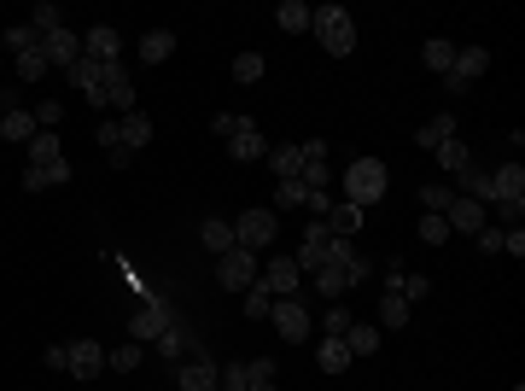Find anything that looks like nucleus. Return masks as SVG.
Returning <instances> with one entry per match:
<instances>
[{
    "label": "nucleus",
    "instance_id": "f257e3e1",
    "mask_svg": "<svg viewBox=\"0 0 525 391\" xmlns=\"http://www.w3.org/2000/svg\"><path fill=\"white\" fill-rule=\"evenodd\" d=\"M386 187H391L386 158H357V164L345 169V205H357V210L380 205V199H386Z\"/></svg>",
    "mask_w": 525,
    "mask_h": 391
},
{
    "label": "nucleus",
    "instance_id": "f03ea898",
    "mask_svg": "<svg viewBox=\"0 0 525 391\" xmlns=\"http://www.w3.org/2000/svg\"><path fill=\"white\" fill-rule=\"evenodd\" d=\"M310 29L321 35V47H327L333 59H350V53H357V24H350L345 6H321V12H310Z\"/></svg>",
    "mask_w": 525,
    "mask_h": 391
},
{
    "label": "nucleus",
    "instance_id": "7ed1b4c3",
    "mask_svg": "<svg viewBox=\"0 0 525 391\" xmlns=\"http://www.w3.org/2000/svg\"><path fill=\"white\" fill-rule=\"evenodd\" d=\"M275 234H280V216L269 205H251V210L234 216V246H246V252H269Z\"/></svg>",
    "mask_w": 525,
    "mask_h": 391
},
{
    "label": "nucleus",
    "instance_id": "20e7f679",
    "mask_svg": "<svg viewBox=\"0 0 525 391\" xmlns=\"http://www.w3.org/2000/svg\"><path fill=\"white\" fill-rule=\"evenodd\" d=\"M269 322H275V333L286 339V345H304V339L316 333V322H310V309L298 304V298H275V304H269Z\"/></svg>",
    "mask_w": 525,
    "mask_h": 391
},
{
    "label": "nucleus",
    "instance_id": "39448f33",
    "mask_svg": "<svg viewBox=\"0 0 525 391\" xmlns=\"http://www.w3.org/2000/svg\"><path fill=\"white\" fill-rule=\"evenodd\" d=\"M216 280L228 286V293H246L251 280H257V252H246V246L222 252V257H216Z\"/></svg>",
    "mask_w": 525,
    "mask_h": 391
},
{
    "label": "nucleus",
    "instance_id": "423d86ee",
    "mask_svg": "<svg viewBox=\"0 0 525 391\" xmlns=\"http://www.w3.org/2000/svg\"><path fill=\"white\" fill-rule=\"evenodd\" d=\"M169 322H176V316H169L164 298H146V304H140L135 316H129V339H135V345H153V339L164 333Z\"/></svg>",
    "mask_w": 525,
    "mask_h": 391
},
{
    "label": "nucleus",
    "instance_id": "0eeeda50",
    "mask_svg": "<svg viewBox=\"0 0 525 391\" xmlns=\"http://www.w3.org/2000/svg\"><path fill=\"white\" fill-rule=\"evenodd\" d=\"M443 223H450V234L473 239L484 228V205H479V199H467V193H456V199H450V210H443Z\"/></svg>",
    "mask_w": 525,
    "mask_h": 391
},
{
    "label": "nucleus",
    "instance_id": "6e6552de",
    "mask_svg": "<svg viewBox=\"0 0 525 391\" xmlns=\"http://www.w3.org/2000/svg\"><path fill=\"white\" fill-rule=\"evenodd\" d=\"M70 368H65V374H76V379H99V374H106V350H99L94 345V339H70Z\"/></svg>",
    "mask_w": 525,
    "mask_h": 391
},
{
    "label": "nucleus",
    "instance_id": "1a4fd4ad",
    "mask_svg": "<svg viewBox=\"0 0 525 391\" xmlns=\"http://www.w3.org/2000/svg\"><path fill=\"white\" fill-rule=\"evenodd\" d=\"M257 280H262V286H269L275 298H298V286H304V269L292 263V257H275V263L262 269Z\"/></svg>",
    "mask_w": 525,
    "mask_h": 391
},
{
    "label": "nucleus",
    "instance_id": "9d476101",
    "mask_svg": "<svg viewBox=\"0 0 525 391\" xmlns=\"http://www.w3.org/2000/svg\"><path fill=\"white\" fill-rule=\"evenodd\" d=\"M42 53H47V70H70L76 59H82V35L76 29H53V35H42Z\"/></svg>",
    "mask_w": 525,
    "mask_h": 391
},
{
    "label": "nucleus",
    "instance_id": "9b49d317",
    "mask_svg": "<svg viewBox=\"0 0 525 391\" xmlns=\"http://www.w3.org/2000/svg\"><path fill=\"white\" fill-rule=\"evenodd\" d=\"M327 223H310L304 228V246H298V257H292V263H298V269H304V275H316V269L321 263H327Z\"/></svg>",
    "mask_w": 525,
    "mask_h": 391
},
{
    "label": "nucleus",
    "instance_id": "f8f14e48",
    "mask_svg": "<svg viewBox=\"0 0 525 391\" xmlns=\"http://www.w3.org/2000/svg\"><path fill=\"white\" fill-rule=\"evenodd\" d=\"M153 345H158V350H164L169 363H181V356H205V345H199V339H193V333H187V327H181V322H169V327H164V333H158V339H153Z\"/></svg>",
    "mask_w": 525,
    "mask_h": 391
},
{
    "label": "nucleus",
    "instance_id": "ddd939ff",
    "mask_svg": "<svg viewBox=\"0 0 525 391\" xmlns=\"http://www.w3.org/2000/svg\"><path fill=\"white\" fill-rule=\"evenodd\" d=\"M117 53H123V35H117L111 24H94V29L82 35V59H99V65H111Z\"/></svg>",
    "mask_w": 525,
    "mask_h": 391
},
{
    "label": "nucleus",
    "instance_id": "4468645a",
    "mask_svg": "<svg viewBox=\"0 0 525 391\" xmlns=\"http://www.w3.org/2000/svg\"><path fill=\"white\" fill-rule=\"evenodd\" d=\"M181 391H222V368L210 356H187L181 368Z\"/></svg>",
    "mask_w": 525,
    "mask_h": 391
},
{
    "label": "nucleus",
    "instance_id": "2eb2a0df",
    "mask_svg": "<svg viewBox=\"0 0 525 391\" xmlns=\"http://www.w3.org/2000/svg\"><path fill=\"white\" fill-rule=\"evenodd\" d=\"M35 135H42V129H35V112H18V106H6V112H0V140H12V146H29Z\"/></svg>",
    "mask_w": 525,
    "mask_h": 391
},
{
    "label": "nucleus",
    "instance_id": "dca6fc26",
    "mask_svg": "<svg viewBox=\"0 0 525 391\" xmlns=\"http://www.w3.org/2000/svg\"><path fill=\"white\" fill-rule=\"evenodd\" d=\"M228 152H234V164H257V158H269V140H262L257 123H246L234 140H228Z\"/></svg>",
    "mask_w": 525,
    "mask_h": 391
},
{
    "label": "nucleus",
    "instance_id": "f3484780",
    "mask_svg": "<svg viewBox=\"0 0 525 391\" xmlns=\"http://www.w3.org/2000/svg\"><path fill=\"white\" fill-rule=\"evenodd\" d=\"M450 135H456V112H438V117H427V123L415 129V146H420V152H432V146H443Z\"/></svg>",
    "mask_w": 525,
    "mask_h": 391
},
{
    "label": "nucleus",
    "instance_id": "a211bd4d",
    "mask_svg": "<svg viewBox=\"0 0 525 391\" xmlns=\"http://www.w3.org/2000/svg\"><path fill=\"white\" fill-rule=\"evenodd\" d=\"M456 182H461V193H467V199H479V205H497V182H490V169L467 164V169L456 176Z\"/></svg>",
    "mask_w": 525,
    "mask_h": 391
},
{
    "label": "nucleus",
    "instance_id": "6ab92c4d",
    "mask_svg": "<svg viewBox=\"0 0 525 391\" xmlns=\"http://www.w3.org/2000/svg\"><path fill=\"white\" fill-rule=\"evenodd\" d=\"M117 129H123V146L140 158V146H153V117L146 112H129V117H117Z\"/></svg>",
    "mask_w": 525,
    "mask_h": 391
},
{
    "label": "nucleus",
    "instance_id": "aec40b11",
    "mask_svg": "<svg viewBox=\"0 0 525 391\" xmlns=\"http://www.w3.org/2000/svg\"><path fill=\"white\" fill-rule=\"evenodd\" d=\"M176 53V29H146L140 35V65H164Z\"/></svg>",
    "mask_w": 525,
    "mask_h": 391
},
{
    "label": "nucleus",
    "instance_id": "412c9836",
    "mask_svg": "<svg viewBox=\"0 0 525 391\" xmlns=\"http://www.w3.org/2000/svg\"><path fill=\"white\" fill-rule=\"evenodd\" d=\"M490 182H497V205H502V199H525V164H520V158H508Z\"/></svg>",
    "mask_w": 525,
    "mask_h": 391
},
{
    "label": "nucleus",
    "instance_id": "4be33fe9",
    "mask_svg": "<svg viewBox=\"0 0 525 391\" xmlns=\"http://www.w3.org/2000/svg\"><path fill=\"white\" fill-rule=\"evenodd\" d=\"M316 293L327 298V304H339V298L350 293V280H345V263H321V269H316Z\"/></svg>",
    "mask_w": 525,
    "mask_h": 391
},
{
    "label": "nucleus",
    "instance_id": "5701e85b",
    "mask_svg": "<svg viewBox=\"0 0 525 391\" xmlns=\"http://www.w3.org/2000/svg\"><path fill=\"white\" fill-rule=\"evenodd\" d=\"M316 363H321V374H345V368H350V350H345V339H321V345H316Z\"/></svg>",
    "mask_w": 525,
    "mask_h": 391
},
{
    "label": "nucleus",
    "instance_id": "b1692460",
    "mask_svg": "<svg viewBox=\"0 0 525 391\" xmlns=\"http://www.w3.org/2000/svg\"><path fill=\"white\" fill-rule=\"evenodd\" d=\"M269 169H275V182H298L304 152H298V146H269Z\"/></svg>",
    "mask_w": 525,
    "mask_h": 391
},
{
    "label": "nucleus",
    "instance_id": "393cba45",
    "mask_svg": "<svg viewBox=\"0 0 525 391\" xmlns=\"http://www.w3.org/2000/svg\"><path fill=\"white\" fill-rule=\"evenodd\" d=\"M345 350L350 356H373V350H380V327L373 322H350L345 327Z\"/></svg>",
    "mask_w": 525,
    "mask_h": 391
},
{
    "label": "nucleus",
    "instance_id": "a878e982",
    "mask_svg": "<svg viewBox=\"0 0 525 391\" xmlns=\"http://www.w3.org/2000/svg\"><path fill=\"white\" fill-rule=\"evenodd\" d=\"M199 239H205L210 252H234V223H222V216H205V223H199Z\"/></svg>",
    "mask_w": 525,
    "mask_h": 391
},
{
    "label": "nucleus",
    "instance_id": "bb28decb",
    "mask_svg": "<svg viewBox=\"0 0 525 391\" xmlns=\"http://www.w3.org/2000/svg\"><path fill=\"white\" fill-rule=\"evenodd\" d=\"M484 70H490V53H484V47H456V76L461 82H479Z\"/></svg>",
    "mask_w": 525,
    "mask_h": 391
},
{
    "label": "nucleus",
    "instance_id": "cd10ccee",
    "mask_svg": "<svg viewBox=\"0 0 525 391\" xmlns=\"http://www.w3.org/2000/svg\"><path fill=\"white\" fill-rule=\"evenodd\" d=\"M70 82L82 88V94H94V88H106V65H99V59H76V65L65 70Z\"/></svg>",
    "mask_w": 525,
    "mask_h": 391
},
{
    "label": "nucleus",
    "instance_id": "c85d7f7f",
    "mask_svg": "<svg viewBox=\"0 0 525 391\" xmlns=\"http://www.w3.org/2000/svg\"><path fill=\"white\" fill-rule=\"evenodd\" d=\"M24 152H29V169H47L53 158H65V152H59V135H53V129H42V135L29 140Z\"/></svg>",
    "mask_w": 525,
    "mask_h": 391
},
{
    "label": "nucleus",
    "instance_id": "c756f323",
    "mask_svg": "<svg viewBox=\"0 0 525 391\" xmlns=\"http://www.w3.org/2000/svg\"><path fill=\"white\" fill-rule=\"evenodd\" d=\"M357 228H362V210H357V205H333V210H327V234H333V239H350Z\"/></svg>",
    "mask_w": 525,
    "mask_h": 391
},
{
    "label": "nucleus",
    "instance_id": "7c9ffc66",
    "mask_svg": "<svg viewBox=\"0 0 525 391\" xmlns=\"http://www.w3.org/2000/svg\"><path fill=\"white\" fill-rule=\"evenodd\" d=\"M432 158H438V164H443V169H450V176H461V169H467V164H473V152H467V146H461V140H456V135L443 140V146H432Z\"/></svg>",
    "mask_w": 525,
    "mask_h": 391
},
{
    "label": "nucleus",
    "instance_id": "2f4dec72",
    "mask_svg": "<svg viewBox=\"0 0 525 391\" xmlns=\"http://www.w3.org/2000/svg\"><path fill=\"white\" fill-rule=\"evenodd\" d=\"M380 327H391V333H397V327H409V298H403V293H386V298H380Z\"/></svg>",
    "mask_w": 525,
    "mask_h": 391
},
{
    "label": "nucleus",
    "instance_id": "473e14b6",
    "mask_svg": "<svg viewBox=\"0 0 525 391\" xmlns=\"http://www.w3.org/2000/svg\"><path fill=\"white\" fill-rule=\"evenodd\" d=\"M450 199H456V187H450V182H427V187H420V210H427V216H443Z\"/></svg>",
    "mask_w": 525,
    "mask_h": 391
},
{
    "label": "nucleus",
    "instance_id": "72a5a7b5",
    "mask_svg": "<svg viewBox=\"0 0 525 391\" xmlns=\"http://www.w3.org/2000/svg\"><path fill=\"white\" fill-rule=\"evenodd\" d=\"M275 24L286 29V35H298V29H310V6H304V0H280Z\"/></svg>",
    "mask_w": 525,
    "mask_h": 391
},
{
    "label": "nucleus",
    "instance_id": "f704fd0d",
    "mask_svg": "<svg viewBox=\"0 0 525 391\" xmlns=\"http://www.w3.org/2000/svg\"><path fill=\"white\" fill-rule=\"evenodd\" d=\"M140 350H146V345H135V339L117 345V350H106V368H111V374H135V368H140Z\"/></svg>",
    "mask_w": 525,
    "mask_h": 391
},
{
    "label": "nucleus",
    "instance_id": "c9c22d12",
    "mask_svg": "<svg viewBox=\"0 0 525 391\" xmlns=\"http://www.w3.org/2000/svg\"><path fill=\"white\" fill-rule=\"evenodd\" d=\"M420 59H427V70H438V76L456 70V47H450V42H427V47H420Z\"/></svg>",
    "mask_w": 525,
    "mask_h": 391
},
{
    "label": "nucleus",
    "instance_id": "e433bc0d",
    "mask_svg": "<svg viewBox=\"0 0 525 391\" xmlns=\"http://www.w3.org/2000/svg\"><path fill=\"white\" fill-rule=\"evenodd\" d=\"M262 70H269V59L262 53H234V82H262Z\"/></svg>",
    "mask_w": 525,
    "mask_h": 391
},
{
    "label": "nucleus",
    "instance_id": "4c0bfd02",
    "mask_svg": "<svg viewBox=\"0 0 525 391\" xmlns=\"http://www.w3.org/2000/svg\"><path fill=\"white\" fill-rule=\"evenodd\" d=\"M269 304H275V293H269L262 280H251V286H246V316H251V322H269Z\"/></svg>",
    "mask_w": 525,
    "mask_h": 391
},
{
    "label": "nucleus",
    "instance_id": "58836bf2",
    "mask_svg": "<svg viewBox=\"0 0 525 391\" xmlns=\"http://www.w3.org/2000/svg\"><path fill=\"white\" fill-rule=\"evenodd\" d=\"M29 29H35V35H53V29H65V12H59L53 0H42V6L29 12Z\"/></svg>",
    "mask_w": 525,
    "mask_h": 391
},
{
    "label": "nucleus",
    "instance_id": "ea45409f",
    "mask_svg": "<svg viewBox=\"0 0 525 391\" xmlns=\"http://www.w3.org/2000/svg\"><path fill=\"white\" fill-rule=\"evenodd\" d=\"M106 112H135V82H129V76H123V82H106Z\"/></svg>",
    "mask_w": 525,
    "mask_h": 391
},
{
    "label": "nucleus",
    "instance_id": "a19ab883",
    "mask_svg": "<svg viewBox=\"0 0 525 391\" xmlns=\"http://www.w3.org/2000/svg\"><path fill=\"white\" fill-rule=\"evenodd\" d=\"M18 76H24V82H42V76H47V53H42V47L18 53Z\"/></svg>",
    "mask_w": 525,
    "mask_h": 391
},
{
    "label": "nucleus",
    "instance_id": "79ce46f5",
    "mask_svg": "<svg viewBox=\"0 0 525 391\" xmlns=\"http://www.w3.org/2000/svg\"><path fill=\"white\" fill-rule=\"evenodd\" d=\"M6 47H12V53H29V47H42V35H35L29 24H12L6 29Z\"/></svg>",
    "mask_w": 525,
    "mask_h": 391
},
{
    "label": "nucleus",
    "instance_id": "37998d69",
    "mask_svg": "<svg viewBox=\"0 0 525 391\" xmlns=\"http://www.w3.org/2000/svg\"><path fill=\"white\" fill-rule=\"evenodd\" d=\"M420 239H427V246H443V239H450V223H443V216H427V210H420Z\"/></svg>",
    "mask_w": 525,
    "mask_h": 391
},
{
    "label": "nucleus",
    "instance_id": "c03bdc74",
    "mask_svg": "<svg viewBox=\"0 0 525 391\" xmlns=\"http://www.w3.org/2000/svg\"><path fill=\"white\" fill-rule=\"evenodd\" d=\"M246 123H251V117H239V112H216V117H210V129H216L222 140H234V135H239Z\"/></svg>",
    "mask_w": 525,
    "mask_h": 391
},
{
    "label": "nucleus",
    "instance_id": "a18cd8bd",
    "mask_svg": "<svg viewBox=\"0 0 525 391\" xmlns=\"http://www.w3.org/2000/svg\"><path fill=\"white\" fill-rule=\"evenodd\" d=\"M397 293H403V298H409V309H415V304H420V298H427V293H432V280H427V275H403V286H397Z\"/></svg>",
    "mask_w": 525,
    "mask_h": 391
},
{
    "label": "nucleus",
    "instance_id": "49530a36",
    "mask_svg": "<svg viewBox=\"0 0 525 391\" xmlns=\"http://www.w3.org/2000/svg\"><path fill=\"white\" fill-rule=\"evenodd\" d=\"M94 140H99V146H106V158L117 152V146H123V129H117V117H106V123L94 129Z\"/></svg>",
    "mask_w": 525,
    "mask_h": 391
},
{
    "label": "nucleus",
    "instance_id": "de8ad7c7",
    "mask_svg": "<svg viewBox=\"0 0 525 391\" xmlns=\"http://www.w3.org/2000/svg\"><path fill=\"white\" fill-rule=\"evenodd\" d=\"M304 199H310L304 182H280V187H275V205H280V210H286V205H304Z\"/></svg>",
    "mask_w": 525,
    "mask_h": 391
},
{
    "label": "nucleus",
    "instance_id": "09e8293b",
    "mask_svg": "<svg viewBox=\"0 0 525 391\" xmlns=\"http://www.w3.org/2000/svg\"><path fill=\"white\" fill-rule=\"evenodd\" d=\"M368 275H373V263H368L362 252H350V257H345V280H350V286H362Z\"/></svg>",
    "mask_w": 525,
    "mask_h": 391
},
{
    "label": "nucleus",
    "instance_id": "8fccbe9b",
    "mask_svg": "<svg viewBox=\"0 0 525 391\" xmlns=\"http://www.w3.org/2000/svg\"><path fill=\"white\" fill-rule=\"evenodd\" d=\"M246 379H251V386H275V363H269V356L246 363Z\"/></svg>",
    "mask_w": 525,
    "mask_h": 391
},
{
    "label": "nucleus",
    "instance_id": "3c124183",
    "mask_svg": "<svg viewBox=\"0 0 525 391\" xmlns=\"http://www.w3.org/2000/svg\"><path fill=\"white\" fill-rule=\"evenodd\" d=\"M502 234H508V228H490V223H484L479 234H473V246H479V252H502Z\"/></svg>",
    "mask_w": 525,
    "mask_h": 391
},
{
    "label": "nucleus",
    "instance_id": "603ef678",
    "mask_svg": "<svg viewBox=\"0 0 525 391\" xmlns=\"http://www.w3.org/2000/svg\"><path fill=\"white\" fill-rule=\"evenodd\" d=\"M345 327H350V309H345V304H327V333L345 339Z\"/></svg>",
    "mask_w": 525,
    "mask_h": 391
},
{
    "label": "nucleus",
    "instance_id": "864d4df0",
    "mask_svg": "<svg viewBox=\"0 0 525 391\" xmlns=\"http://www.w3.org/2000/svg\"><path fill=\"white\" fill-rule=\"evenodd\" d=\"M59 117H65V106H59V99L35 106V129H59Z\"/></svg>",
    "mask_w": 525,
    "mask_h": 391
},
{
    "label": "nucleus",
    "instance_id": "5fc2aeb1",
    "mask_svg": "<svg viewBox=\"0 0 525 391\" xmlns=\"http://www.w3.org/2000/svg\"><path fill=\"white\" fill-rule=\"evenodd\" d=\"M70 182V158H53V164H47V187H65Z\"/></svg>",
    "mask_w": 525,
    "mask_h": 391
},
{
    "label": "nucleus",
    "instance_id": "6e6d98bb",
    "mask_svg": "<svg viewBox=\"0 0 525 391\" xmlns=\"http://www.w3.org/2000/svg\"><path fill=\"white\" fill-rule=\"evenodd\" d=\"M502 252H513V257H525V228H508V234H502Z\"/></svg>",
    "mask_w": 525,
    "mask_h": 391
},
{
    "label": "nucleus",
    "instance_id": "4d7b16f0",
    "mask_svg": "<svg viewBox=\"0 0 525 391\" xmlns=\"http://www.w3.org/2000/svg\"><path fill=\"white\" fill-rule=\"evenodd\" d=\"M47 368H70V350L65 345H47Z\"/></svg>",
    "mask_w": 525,
    "mask_h": 391
},
{
    "label": "nucleus",
    "instance_id": "13d9d810",
    "mask_svg": "<svg viewBox=\"0 0 525 391\" xmlns=\"http://www.w3.org/2000/svg\"><path fill=\"white\" fill-rule=\"evenodd\" d=\"M251 391H280V386H251Z\"/></svg>",
    "mask_w": 525,
    "mask_h": 391
}]
</instances>
